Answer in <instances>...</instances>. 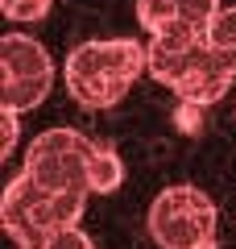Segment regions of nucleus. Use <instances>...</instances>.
I'll return each instance as SVG.
<instances>
[{"label": "nucleus", "instance_id": "10", "mask_svg": "<svg viewBox=\"0 0 236 249\" xmlns=\"http://www.w3.org/2000/svg\"><path fill=\"white\" fill-rule=\"evenodd\" d=\"M29 249H96V241H91L87 232L79 229V224H67V229L50 232L42 245H29Z\"/></svg>", "mask_w": 236, "mask_h": 249}, {"label": "nucleus", "instance_id": "4", "mask_svg": "<svg viewBox=\"0 0 236 249\" xmlns=\"http://www.w3.org/2000/svg\"><path fill=\"white\" fill-rule=\"evenodd\" d=\"M149 237L157 249H216L219 212L195 183H174L149 204Z\"/></svg>", "mask_w": 236, "mask_h": 249}, {"label": "nucleus", "instance_id": "8", "mask_svg": "<svg viewBox=\"0 0 236 249\" xmlns=\"http://www.w3.org/2000/svg\"><path fill=\"white\" fill-rule=\"evenodd\" d=\"M203 34H207L211 50L224 58V67L236 75V4H232V9H224V4H219V13L207 21V29H203Z\"/></svg>", "mask_w": 236, "mask_h": 249}, {"label": "nucleus", "instance_id": "7", "mask_svg": "<svg viewBox=\"0 0 236 249\" xmlns=\"http://www.w3.org/2000/svg\"><path fill=\"white\" fill-rule=\"evenodd\" d=\"M216 13H219V0H137V21L149 34L207 29Z\"/></svg>", "mask_w": 236, "mask_h": 249}, {"label": "nucleus", "instance_id": "2", "mask_svg": "<svg viewBox=\"0 0 236 249\" xmlns=\"http://www.w3.org/2000/svg\"><path fill=\"white\" fill-rule=\"evenodd\" d=\"M67 91L75 104L112 108L129 96V88L149 75V46L133 37H104V42H83L67 54Z\"/></svg>", "mask_w": 236, "mask_h": 249}, {"label": "nucleus", "instance_id": "3", "mask_svg": "<svg viewBox=\"0 0 236 249\" xmlns=\"http://www.w3.org/2000/svg\"><path fill=\"white\" fill-rule=\"evenodd\" d=\"M83 208H87V196L50 191V187L34 183L21 170L17 178H9L4 196H0V224L17 241V249H29V245H42L50 232L67 229V224H79Z\"/></svg>", "mask_w": 236, "mask_h": 249}, {"label": "nucleus", "instance_id": "9", "mask_svg": "<svg viewBox=\"0 0 236 249\" xmlns=\"http://www.w3.org/2000/svg\"><path fill=\"white\" fill-rule=\"evenodd\" d=\"M120 183H124L120 154L108 150V145H96V150H91V196H112Z\"/></svg>", "mask_w": 236, "mask_h": 249}, {"label": "nucleus", "instance_id": "11", "mask_svg": "<svg viewBox=\"0 0 236 249\" xmlns=\"http://www.w3.org/2000/svg\"><path fill=\"white\" fill-rule=\"evenodd\" d=\"M54 0H0V9L9 21H42Z\"/></svg>", "mask_w": 236, "mask_h": 249}, {"label": "nucleus", "instance_id": "6", "mask_svg": "<svg viewBox=\"0 0 236 249\" xmlns=\"http://www.w3.org/2000/svg\"><path fill=\"white\" fill-rule=\"evenodd\" d=\"M54 88V58L29 34L0 37V108L34 112Z\"/></svg>", "mask_w": 236, "mask_h": 249}, {"label": "nucleus", "instance_id": "1", "mask_svg": "<svg viewBox=\"0 0 236 249\" xmlns=\"http://www.w3.org/2000/svg\"><path fill=\"white\" fill-rule=\"evenodd\" d=\"M149 75L166 83L186 108H211L228 96L236 75L211 50L203 29H174V34H149Z\"/></svg>", "mask_w": 236, "mask_h": 249}, {"label": "nucleus", "instance_id": "12", "mask_svg": "<svg viewBox=\"0 0 236 249\" xmlns=\"http://www.w3.org/2000/svg\"><path fill=\"white\" fill-rule=\"evenodd\" d=\"M0 129H4L0 158H9V154L17 150V137H21V112H13V108H0Z\"/></svg>", "mask_w": 236, "mask_h": 249}, {"label": "nucleus", "instance_id": "5", "mask_svg": "<svg viewBox=\"0 0 236 249\" xmlns=\"http://www.w3.org/2000/svg\"><path fill=\"white\" fill-rule=\"evenodd\" d=\"M91 150L96 142L83 137L79 129H46L29 142L25 150V175L50 191H79L91 196Z\"/></svg>", "mask_w": 236, "mask_h": 249}]
</instances>
